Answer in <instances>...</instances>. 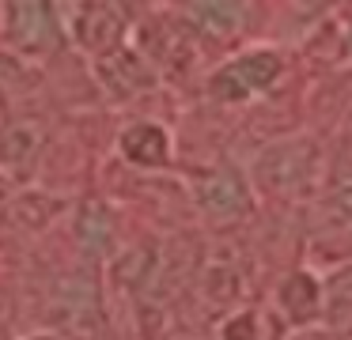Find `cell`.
Here are the masks:
<instances>
[{
  "label": "cell",
  "mask_w": 352,
  "mask_h": 340,
  "mask_svg": "<svg viewBox=\"0 0 352 340\" xmlns=\"http://www.w3.org/2000/svg\"><path fill=\"white\" fill-rule=\"evenodd\" d=\"M76 238L87 253H107L110 238H114V223H110V212L99 201H87L80 208V223H76Z\"/></svg>",
  "instance_id": "8992f818"
},
{
  "label": "cell",
  "mask_w": 352,
  "mask_h": 340,
  "mask_svg": "<svg viewBox=\"0 0 352 340\" xmlns=\"http://www.w3.org/2000/svg\"><path fill=\"white\" fill-rule=\"evenodd\" d=\"M122 27H125L122 15H118V8H110V4H87V8H80V15H76V34L91 53H110L114 49L118 38H122Z\"/></svg>",
  "instance_id": "3957f363"
},
{
  "label": "cell",
  "mask_w": 352,
  "mask_h": 340,
  "mask_svg": "<svg viewBox=\"0 0 352 340\" xmlns=\"http://www.w3.org/2000/svg\"><path fill=\"white\" fill-rule=\"evenodd\" d=\"M318 302H322V287L314 284L307 272H299V276H292L288 284L280 287V306L288 310L296 321H307V317L318 314Z\"/></svg>",
  "instance_id": "52a82bcc"
},
{
  "label": "cell",
  "mask_w": 352,
  "mask_h": 340,
  "mask_svg": "<svg viewBox=\"0 0 352 340\" xmlns=\"http://www.w3.org/2000/svg\"><path fill=\"white\" fill-rule=\"evenodd\" d=\"M38 340H50V337H38Z\"/></svg>",
  "instance_id": "4fadbf2b"
},
{
  "label": "cell",
  "mask_w": 352,
  "mask_h": 340,
  "mask_svg": "<svg viewBox=\"0 0 352 340\" xmlns=\"http://www.w3.org/2000/svg\"><path fill=\"white\" fill-rule=\"evenodd\" d=\"M167 133H163L160 125H133V128H125L122 133V151H125V159L129 163H137V166H163L167 163Z\"/></svg>",
  "instance_id": "5b68a950"
},
{
  "label": "cell",
  "mask_w": 352,
  "mask_h": 340,
  "mask_svg": "<svg viewBox=\"0 0 352 340\" xmlns=\"http://www.w3.org/2000/svg\"><path fill=\"white\" fill-rule=\"evenodd\" d=\"M326 302H329V314L333 317H352V269H344L341 276L329 280Z\"/></svg>",
  "instance_id": "8fae6325"
},
{
  "label": "cell",
  "mask_w": 352,
  "mask_h": 340,
  "mask_svg": "<svg viewBox=\"0 0 352 340\" xmlns=\"http://www.w3.org/2000/svg\"><path fill=\"white\" fill-rule=\"evenodd\" d=\"M223 340H258V325H254V314H239L223 325Z\"/></svg>",
  "instance_id": "7c38bea8"
},
{
  "label": "cell",
  "mask_w": 352,
  "mask_h": 340,
  "mask_svg": "<svg viewBox=\"0 0 352 340\" xmlns=\"http://www.w3.org/2000/svg\"><path fill=\"white\" fill-rule=\"evenodd\" d=\"M38 133L31 125H12L0 133V163L4 166H27L38 151Z\"/></svg>",
  "instance_id": "ba28073f"
},
{
  "label": "cell",
  "mask_w": 352,
  "mask_h": 340,
  "mask_svg": "<svg viewBox=\"0 0 352 340\" xmlns=\"http://www.w3.org/2000/svg\"><path fill=\"white\" fill-rule=\"evenodd\" d=\"M8 27L16 34V42L23 49H50L57 42V27H54V15H50L46 4H12L8 12Z\"/></svg>",
  "instance_id": "277c9868"
},
{
  "label": "cell",
  "mask_w": 352,
  "mask_h": 340,
  "mask_svg": "<svg viewBox=\"0 0 352 340\" xmlns=\"http://www.w3.org/2000/svg\"><path fill=\"white\" fill-rule=\"evenodd\" d=\"M276 76H280V57L258 49V53H243L239 60L223 65L220 72L212 76L208 91H212L216 98H223V102H243V98H250L254 91L269 87Z\"/></svg>",
  "instance_id": "6da1fadb"
},
{
  "label": "cell",
  "mask_w": 352,
  "mask_h": 340,
  "mask_svg": "<svg viewBox=\"0 0 352 340\" xmlns=\"http://www.w3.org/2000/svg\"><path fill=\"white\" fill-rule=\"evenodd\" d=\"M57 208H61V204H57V201H50V196L23 193L16 204H12V216H16L23 227H46L50 219L57 216Z\"/></svg>",
  "instance_id": "30bf717a"
},
{
  "label": "cell",
  "mask_w": 352,
  "mask_h": 340,
  "mask_svg": "<svg viewBox=\"0 0 352 340\" xmlns=\"http://www.w3.org/2000/svg\"><path fill=\"white\" fill-rule=\"evenodd\" d=\"M197 201H201V208H205L208 216L228 219V216H239V212L246 208V185L231 166H223V170L208 174V178L197 185Z\"/></svg>",
  "instance_id": "7a4b0ae2"
},
{
  "label": "cell",
  "mask_w": 352,
  "mask_h": 340,
  "mask_svg": "<svg viewBox=\"0 0 352 340\" xmlns=\"http://www.w3.org/2000/svg\"><path fill=\"white\" fill-rule=\"evenodd\" d=\"M243 4H193L190 15L193 23H201L205 30H216V34H223V30H235L239 23H243Z\"/></svg>",
  "instance_id": "9c48e42d"
}]
</instances>
